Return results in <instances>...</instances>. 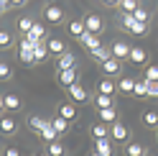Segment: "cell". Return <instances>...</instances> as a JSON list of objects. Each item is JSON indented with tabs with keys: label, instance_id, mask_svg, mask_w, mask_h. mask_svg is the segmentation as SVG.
<instances>
[{
	"label": "cell",
	"instance_id": "obj_26",
	"mask_svg": "<svg viewBox=\"0 0 158 156\" xmlns=\"http://www.w3.org/2000/svg\"><path fill=\"white\" fill-rule=\"evenodd\" d=\"M46 125H48V118H41V115H31L28 118V128H33L36 133H41Z\"/></svg>",
	"mask_w": 158,
	"mask_h": 156
},
{
	"label": "cell",
	"instance_id": "obj_28",
	"mask_svg": "<svg viewBox=\"0 0 158 156\" xmlns=\"http://www.w3.org/2000/svg\"><path fill=\"white\" fill-rule=\"evenodd\" d=\"M148 154V149L143 143H127L125 146V156H145Z\"/></svg>",
	"mask_w": 158,
	"mask_h": 156
},
{
	"label": "cell",
	"instance_id": "obj_25",
	"mask_svg": "<svg viewBox=\"0 0 158 156\" xmlns=\"http://www.w3.org/2000/svg\"><path fill=\"white\" fill-rule=\"evenodd\" d=\"M46 59H48V46H46V41H41V44H36V49H33V62L41 64Z\"/></svg>",
	"mask_w": 158,
	"mask_h": 156
},
{
	"label": "cell",
	"instance_id": "obj_33",
	"mask_svg": "<svg viewBox=\"0 0 158 156\" xmlns=\"http://www.w3.org/2000/svg\"><path fill=\"white\" fill-rule=\"evenodd\" d=\"M13 41H15L13 33L8 31V28H0V49H10V46H13Z\"/></svg>",
	"mask_w": 158,
	"mask_h": 156
},
{
	"label": "cell",
	"instance_id": "obj_5",
	"mask_svg": "<svg viewBox=\"0 0 158 156\" xmlns=\"http://www.w3.org/2000/svg\"><path fill=\"white\" fill-rule=\"evenodd\" d=\"M66 95H69V100H72V102H89V95H87V90H84V87L79 84V82L69 87Z\"/></svg>",
	"mask_w": 158,
	"mask_h": 156
},
{
	"label": "cell",
	"instance_id": "obj_18",
	"mask_svg": "<svg viewBox=\"0 0 158 156\" xmlns=\"http://www.w3.org/2000/svg\"><path fill=\"white\" fill-rule=\"evenodd\" d=\"M97 92H100V95H115L117 92V84L112 82V77H102L100 84H97Z\"/></svg>",
	"mask_w": 158,
	"mask_h": 156
},
{
	"label": "cell",
	"instance_id": "obj_36",
	"mask_svg": "<svg viewBox=\"0 0 158 156\" xmlns=\"http://www.w3.org/2000/svg\"><path fill=\"white\" fill-rule=\"evenodd\" d=\"M120 13H133L135 8H138V0H120Z\"/></svg>",
	"mask_w": 158,
	"mask_h": 156
},
{
	"label": "cell",
	"instance_id": "obj_13",
	"mask_svg": "<svg viewBox=\"0 0 158 156\" xmlns=\"http://www.w3.org/2000/svg\"><path fill=\"white\" fill-rule=\"evenodd\" d=\"M89 133H92V138H94V141H105V138H110V125H105V123H94V125H89Z\"/></svg>",
	"mask_w": 158,
	"mask_h": 156
},
{
	"label": "cell",
	"instance_id": "obj_7",
	"mask_svg": "<svg viewBox=\"0 0 158 156\" xmlns=\"http://www.w3.org/2000/svg\"><path fill=\"white\" fill-rule=\"evenodd\" d=\"M61 69H77V56L72 51H66L56 59V72H61Z\"/></svg>",
	"mask_w": 158,
	"mask_h": 156
},
{
	"label": "cell",
	"instance_id": "obj_44",
	"mask_svg": "<svg viewBox=\"0 0 158 156\" xmlns=\"http://www.w3.org/2000/svg\"><path fill=\"white\" fill-rule=\"evenodd\" d=\"M5 110V102H3V95H0V113Z\"/></svg>",
	"mask_w": 158,
	"mask_h": 156
},
{
	"label": "cell",
	"instance_id": "obj_4",
	"mask_svg": "<svg viewBox=\"0 0 158 156\" xmlns=\"http://www.w3.org/2000/svg\"><path fill=\"white\" fill-rule=\"evenodd\" d=\"M56 80H59V84H61V87H66V90H69L72 84L79 82V72H77V69H61V72L56 74Z\"/></svg>",
	"mask_w": 158,
	"mask_h": 156
},
{
	"label": "cell",
	"instance_id": "obj_41",
	"mask_svg": "<svg viewBox=\"0 0 158 156\" xmlns=\"http://www.w3.org/2000/svg\"><path fill=\"white\" fill-rule=\"evenodd\" d=\"M10 8H13V5L8 3V0H0V15H3L5 11H10Z\"/></svg>",
	"mask_w": 158,
	"mask_h": 156
},
{
	"label": "cell",
	"instance_id": "obj_22",
	"mask_svg": "<svg viewBox=\"0 0 158 156\" xmlns=\"http://www.w3.org/2000/svg\"><path fill=\"white\" fill-rule=\"evenodd\" d=\"M38 138H41V141H44L46 146H48V143H54V141H59V133L54 131V125H51V120H48V125H46V128H44L41 133H38Z\"/></svg>",
	"mask_w": 158,
	"mask_h": 156
},
{
	"label": "cell",
	"instance_id": "obj_20",
	"mask_svg": "<svg viewBox=\"0 0 158 156\" xmlns=\"http://www.w3.org/2000/svg\"><path fill=\"white\" fill-rule=\"evenodd\" d=\"M89 56H92V62L102 64V62H107V59L112 56V51H110V46H97L94 51H89Z\"/></svg>",
	"mask_w": 158,
	"mask_h": 156
},
{
	"label": "cell",
	"instance_id": "obj_11",
	"mask_svg": "<svg viewBox=\"0 0 158 156\" xmlns=\"http://www.w3.org/2000/svg\"><path fill=\"white\" fill-rule=\"evenodd\" d=\"M127 136H130V131H127V125L125 123H115V125H110V138L112 141H127Z\"/></svg>",
	"mask_w": 158,
	"mask_h": 156
},
{
	"label": "cell",
	"instance_id": "obj_10",
	"mask_svg": "<svg viewBox=\"0 0 158 156\" xmlns=\"http://www.w3.org/2000/svg\"><path fill=\"white\" fill-rule=\"evenodd\" d=\"M110 51H112V56L115 59H130V46H127L125 41H115V44H110Z\"/></svg>",
	"mask_w": 158,
	"mask_h": 156
},
{
	"label": "cell",
	"instance_id": "obj_37",
	"mask_svg": "<svg viewBox=\"0 0 158 156\" xmlns=\"http://www.w3.org/2000/svg\"><path fill=\"white\" fill-rule=\"evenodd\" d=\"M145 80L148 82H158V64H153V67L145 69Z\"/></svg>",
	"mask_w": 158,
	"mask_h": 156
},
{
	"label": "cell",
	"instance_id": "obj_45",
	"mask_svg": "<svg viewBox=\"0 0 158 156\" xmlns=\"http://www.w3.org/2000/svg\"><path fill=\"white\" fill-rule=\"evenodd\" d=\"M89 156H102V154H97V151H89Z\"/></svg>",
	"mask_w": 158,
	"mask_h": 156
},
{
	"label": "cell",
	"instance_id": "obj_39",
	"mask_svg": "<svg viewBox=\"0 0 158 156\" xmlns=\"http://www.w3.org/2000/svg\"><path fill=\"white\" fill-rule=\"evenodd\" d=\"M148 97H158V82H151V87H148Z\"/></svg>",
	"mask_w": 158,
	"mask_h": 156
},
{
	"label": "cell",
	"instance_id": "obj_42",
	"mask_svg": "<svg viewBox=\"0 0 158 156\" xmlns=\"http://www.w3.org/2000/svg\"><path fill=\"white\" fill-rule=\"evenodd\" d=\"M8 3H10L13 8H21V5H26V0H8Z\"/></svg>",
	"mask_w": 158,
	"mask_h": 156
},
{
	"label": "cell",
	"instance_id": "obj_6",
	"mask_svg": "<svg viewBox=\"0 0 158 156\" xmlns=\"http://www.w3.org/2000/svg\"><path fill=\"white\" fill-rule=\"evenodd\" d=\"M0 133L3 136H15L18 133V123L13 115H0Z\"/></svg>",
	"mask_w": 158,
	"mask_h": 156
},
{
	"label": "cell",
	"instance_id": "obj_47",
	"mask_svg": "<svg viewBox=\"0 0 158 156\" xmlns=\"http://www.w3.org/2000/svg\"><path fill=\"white\" fill-rule=\"evenodd\" d=\"M156 138H158V133H156Z\"/></svg>",
	"mask_w": 158,
	"mask_h": 156
},
{
	"label": "cell",
	"instance_id": "obj_27",
	"mask_svg": "<svg viewBox=\"0 0 158 156\" xmlns=\"http://www.w3.org/2000/svg\"><path fill=\"white\" fill-rule=\"evenodd\" d=\"M48 120H51V125H54V131H56L59 136L69 131V120H64L61 115H51V118H48Z\"/></svg>",
	"mask_w": 158,
	"mask_h": 156
},
{
	"label": "cell",
	"instance_id": "obj_3",
	"mask_svg": "<svg viewBox=\"0 0 158 156\" xmlns=\"http://www.w3.org/2000/svg\"><path fill=\"white\" fill-rule=\"evenodd\" d=\"M100 69L105 72V77H117V74L123 72V62H120V59H115V56H110L107 62L100 64Z\"/></svg>",
	"mask_w": 158,
	"mask_h": 156
},
{
	"label": "cell",
	"instance_id": "obj_17",
	"mask_svg": "<svg viewBox=\"0 0 158 156\" xmlns=\"http://www.w3.org/2000/svg\"><path fill=\"white\" fill-rule=\"evenodd\" d=\"M97 115H100V123H105V125H115V123H117V108L97 110Z\"/></svg>",
	"mask_w": 158,
	"mask_h": 156
},
{
	"label": "cell",
	"instance_id": "obj_43",
	"mask_svg": "<svg viewBox=\"0 0 158 156\" xmlns=\"http://www.w3.org/2000/svg\"><path fill=\"white\" fill-rule=\"evenodd\" d=\"M102 3L110 5V8H117V5H120V0H102Z\"/></svg>",
	"mask_w": 158,
	"mask_h": 156
},
{
	"label": "cell",
	"instance_id": "obj_19",
	"mask_svg": "<svg viewBox=\"0 0 158 156\" xmlns=\"http://www.w3.org/2000/svg\"><path fill=\"white\" fill-rule=\"evenodd\" d=\"M94 108L97 110H105V108H115V95H100L97 92V97H94Z\"/></svg>",
	"mask_w": 158,
	"mask_h": 156
},
{
	"label": "cell",
	"instance_id": "obj_34",
	"mask_svg": "<svg viewBox=\"0 0 158 156\" xmlns=\"http://www.w3.org/2000/svg\"><path fill=\"white\" fill-rule=\"evenodd\" d=\"M46 154H48V156H64L66 149H64V143L54 141V143H48V146H46Z\"/></svg>",
	"mask_w": 158,
	"mask_h": 156
},
{
	"label": "cell",
	"instance_id": "obj_23",
	"mask_svg": "<svg viewBox=\"0 0 158 156\" xmlns=\"http://www.w3.org/2000/svg\"><path fill=\"white\" fill-rule=\"evenodd\" d=\"M92 151L102 154V156H112V154H115V149H112V141H110V138H105V141H94V149H92Z\"/></svg>",
	"mask_w": 158,
	"mask_h": 156
},
{
	"label": "cell",
	"instance_id": "obj_40",
	"mask_svg": "<svg viewBox=\"0 0 158 156\" xmlns=\"http://www.w3.org/2000/svg\"><path fill=\"white\" fill-rule=\"evenodd\" d=\"M3 156H23V154H21V149H13V146H10V149L3 151Z\"/></svg>",
	"mask_w": 158,
	"mask_h": 156
},
{
	"label": "cell",
	"instance_id": "obj_29",
	"mask_svg": "<svg viewBox=\"0 0 158 156\" xmlns=\"http://www.w3.org/2000/svg\"><path fill=\"white\" fill-rule=\"evenodd\" d=\"M143 125L158 128V110H143Z\"/></svg>",
	"mask_w": 158,
	"mask_h": 156
},
{
	"label": "cell",
	"instance_id": "obj_30",
	"mask_svg": "<svg viewBox=\"0 0 158 156\" xmlns=\"http://www.w3.org/2000/svg\"><path fill=\"white\" fill-rule=\"evenodd\" d=\"M148 87H151V82L145 80H135V92H133V97H148Z\"/></svg>",
	"mask_w": 158,
	"mask_h": 156
},
{
	"label": "cell",
	"instance_id": "obj_15",
	"mask_svg": "<svg viewBox=\"0 0 158 156\" xmlns=\"http://www.w3.org/2000/svg\"><path fill=\"white\" fill-rule=\"evenodd\" d=\"M79 44H82L87 51H94L97 46H102V44H100V36H97V33H89V31H87L82 38H79Z\"/></svg>",
	"mask_w": 158,
	"mask_h": 156
},
{
	"label": "cell",
	"instance_id": "obj_8",
	"mask_svg": "<svg viewBox=\"0 0 158 156\" xmlns=\"http://www.w3.org/2000/svg\"><path fill=\"white\" fill-rule=\"evenodd\" d=\"M44 18H46L48 23H61L64 21V11L59 5H46L44 8Z\"/></svg>",
	"mask_w": 158,
	"mask_h": 156
},
{
	"label": "cell",
	"instance_id": "obj_12",
	"mask_svg": "<svg viewBox=\"0 0 158 156\" xmlns=\"http://www.w3.org/2000/svg\"><path fill=\"white\" fill-rule=\"evenodd\" d=\"M44 36H46V28H44L41 23H33V28L26 33V38H28V41H31L33 46H36V44H41V41H46Z\"/></svg>",
	"mask_w": 158,
	"mask_h": 156
},
{
	"label": "cell",
	"instance_id": "obj_9",
	"mask_svg": "<svg viewBox=\"0 0 158 156\" xmlns=\"http://www.w3.org/2000/svg\"><path fill=\"white\" fill-rule=\"evenodd\" d=\"M3 102H5V110L8 113H18L23 108V100L18 97L15 92H8V95H3Z\"/></svg>",
	"mask_w": 158,
	"mask_h": 156
},
{
	"label": "cell",
	"instance_id": "obj_46",
	"mask_svg": "<svg viewBox=\"0 0 158 156\" xmlns=\"http://www.w3.org/2000/svg\"><path fill=\"white\" fill-rule=\"evenodd\" d=\"M36 156H48V154H46V151H44V154H36Z\"/></svg>",
	"mask_w": 158,
	"mask_h": 156
},
{
	"label": "cell",
	"instance_id": "obj_16",
	"mask_svg": "<svg viewBox=\"0 0 158 156\" xmlns=\"http://www.w3.org/2000/svg\"><path fill=\"white\" fill-rule=\"evenodd\" d=\"M56 115H61L64 120H69V123H72V120H77V115H79V113H77V108H74L72 102H64V105H59Z\"/></svg>",
	"mask_w": 158,
	"mask_h": 156
},
{
	"label": "cell",
	"instance_id": "obj_31",
	"mask_svg": "<svg viewBox=\"0 0 158 156\" xmlns=\"http://www.w3.org/2000/svg\"><path fill=\"white\" fill-rule=\"evenodd\" d=\"M33 23H36V21H33L31 15H21V18H18V23H15V26H18V31H23V36H26V33H28V31L33 28Z\"/></svg>",
	"mask_w": 158,
	"mask_h": 156
},
{
	"label": "cell",
	"instance_id": "obj_38",
	"mask_svg": "<svg viewBox=\"0 0 158 156\" xmlns=\"http://www.w3.org/2000/svg\"><path fill=\"white\" fill-rule=\"evenodd\" d=\"M13 77V69L8 67V62H0V80H10Z\"/></svg>",
	"mask_w": 158,
	"mask_h": 156
},
{
	"label": "cell",
	"instance_id": "obj_24",
	"mask_svg": "<svg viewBox=\"0 0 158 156\" xmlns=\"http://www.w3.org/2000/svg\"><path fill=\"white\" fill-rule=\"evenodd\" d=\"M145 59H148V51H145V49H140V46H133V49H130V59H127V62L145 64Z\"/></svg>",
	"mask_w": 158,
	"mask_h": 156
},
{
	"label": "cell",
	"instance_id": "obj_14",
	"mask_svg": "<svg viewBox=\"0 0 158 156\" xmlns=\"http://www.w3.org/2000/svg\"><path fill=\"white\" fill-rule=\"evenodd\" d=\"M46 46H48V54H54V56L66 54V44L61 38H46Z\"/></svg>",
	"mask_w": 158,
	"mask_h": 156
},
{
	"label": "cell",
	"instance_id": "obj_32",
	"mask_svg": "<svg viewBox=\"0 0 158 156\" xmlns=\"http://www.w3.org/2000/svg\"><path fill=\"white\" fill-rule=\"evenodd\" d=\"M69 33H72V36H77V38H82V36L87 33L84 21H72V23H69Z\"/></svg>",
	"mask_w": 158,
	"mask_h": 156
},
{
	"label": "cell",
	"instance_id": "obj_35",
	"mask_svg": "<svg viewBox=\"0 0 158 156\" xmlns=\"http://www.w3.org/2000/svg\"><path fill=\"white\" fill-rule=\"evenodd\" d=\"M133 18H135L138 23H148V21H151V13H148L145 8H140V5H138L135 11H133Z\"/></svg>",
	"mask_w": 158,
	"mask_h": 156
},
{
	"label": "cell",
	"instance_id": "obj_2",
	"mask_svg": "<svg viewBox=\"0 0 158 156\" xmlns=\"http://www.w3.org/2000/svg\"><path fill=\"white\" fill-rule=\"evenodd\" d=\"M84 28L89 33H97L100 36L105 31V21H102V15H97V13H89V15H84Z\"/></svg>",
	"mask_w": 158,
	"mask_h": 156
},
{
	"label": "cell",
	"instance_id": "obj_21",
	"mask_svg": "<svg viewBox=\"0 0 158 156\" xmlns=\"http://www.w3.org/2000/svg\"><path fill=\"white\" fill-rule=\"evenodd\" d=\"M117 92H120V95H133L135 92V80H133V77H120Z\"/></svg>",
	"mask_w": 158,
	"mask_h": 156
},
{
	"label": "cell",
	"instance_id": "obj_1",
	"mask_svg": "<svg viewBox=\"0 0 158 156\" xmlns=\"http://www.w3.org/2000/svg\"><path fill=\"white\" fill-rule=\"evenodd\" d=\"M33 49H36V46L23 36L21 44H18V59H21V64H26V67H28V64H36V62H33Z\"/></svg>",
	"mask_w": 158,
	"mask_h": 156
}]
</instances>
